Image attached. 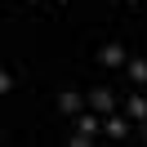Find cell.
I'll use <instances>...</instances> for the list:
<instances>
[{
    "label": "cell",
    "mask_w": 147,
    "mask_h": 147,
    "mask_svg": "<svg viewBox=\"0 0 147 147\" xmlns=\"http://www.w3.org/2000/svg\"><path fill=\"white\" fill-rule=\"evenodd\" d=\"M98 129H102V120L94 116V111H80V116H76V134L67 138V143H71V147H89Z\"/></svg>",
    "instance_id": "6da1fadb"
},
{
    "label": "cell",
    "mask_w": 147,
    "mask_h": 147,
    "mask_svg": "<svg viewBox=\"0 0 147 147\" xmlns=\"http://www.w3.org/2000/svg\"><path fill=\"white\" fill-rule=\"evenodd\" d=\"M98 63H102V67H125L129 54H125V45H120V40H107V45L98 49Z\"/></svg>",
    "instance_id": "7a4b0ae2"
},
{
    "label": "cell",
    "mask_w": 147,
    "mask_h": 147,
    "mask_svg": "<svg viewBox=\"0 0 147 147\" xmlns=\"http://www.w3.org/2000/svg\"><path fill=\"white\" fill-rule=\"evenodd\" d=\"M89 107L98 111V116H111V111H116V94L98 85V89H89Z\"/></svg>",
    "instance_id": "3957f363"
},
{
    "label": "cell",
    "mask_w": 147,
    "mask_h": 147,
    "mask_svg": "<svg viewBox=\"0 0 147 147\" xmlns=\"http://www.w3.org/2000/svg\"><path fill=\"white\" fill-rule=\"evenodd\" d=\"M54 102H58V111H67V116H80V107H85L89 98H80L76 89H63V94H58Z\"/></svg>",
    "instance_id": "277c9868"
},
{
    "label": "cell",
    "mask_w": 147,
    "mask_h": 147,
    "mask_svg": "<svg viewBox=\"0 0 147 147\" xmlns=\"http://www.w3.org/2000/svg\"><path fill=\"white\" fill-rule=\"evenodd\" d=\"M102 134H107V138H125V134H129V120H125V116H116V111H111V116L102 120Z\"/></svg>",
    "instance_id": "5b68a950"
},
{
    "label": "cell",
    "mask_w": 147,
    "mask_h": 147,
    "mask_svg": "<svg viewBox=\"0 0 147 147\" xmlns=\"http://www.w3.org/2000/svg\"><path fill=\"white\" fill-rule=\"evenodd\" d=\"M125 76L143 89V85H147V58H129V63H125Z\"/></svg>",
    "instance_id": "8992f818"
},
{
    "label": "cell",
    "mask_w": 147,
    "mask_h": 147,
    "mask_svg": "<svg viewBox=\"0 0 147 147\" xmlns=\"http://www.w3.org/2000/svg\"><path fill=\"white\" fill-rule=\"evenodd\" d=\"M125 111H129V120H147V94H129Z\"/></svg>",
    "instance_id": "52a82bcc"
},
{
    "label": "cell",
    "mask_w": 147,
    "mask_h": 147,
    "mask_svg": "<svg viewBox=\"0 0 147 147\" xmlns=\"http://www.w3.org/2000/svg\"><path fill=\"white\" fill-rule=\"evenodd\" d=\"M9 89H13V71L5 67V71H0V94H9Z\"/></svg>",
    "instance_id": "ba28073f"
},
{
    "label": "cell",
    "mask_w": 147,
    "mask_h": 147,
    "mask_svg": "<svg viewBox=\"0 0 147 147\" xmlns=\"http://www.w3.org/2000/svg\"><path fill=\"white\" fill-rule=\"evenodd\" d=\"M120 5H143V0H120Z\"/></svg>",
    "instance_id": "9c48e42d"
},
{
    "label": "cell",
    "mask_w": 147,
    "mask_h": 147,
    "mask_svg": "<svg viewBox=\"0 0 147 147\" xmlns=\"http://www.w3.org/2000/svg\"><path fill=\"white\" fill-rule=\"evenodd\" d=\"M54 5H67V0H54Z\"/></svg>",
    "instance_id": "30bf717a"
},
{
    "label": "cell",
    "mask_w": 147,
    "mask_h": 147,
    "mask_svg": "<svg viewBox=\"0 0 147 147\" xmlns=\"http://www.w3.org/2000/svg\"><path fill=\"white\" fill-rule=\"evenodd\" d=\"M31 5H40V0H31Z\"/></svg>",
    "instance_id": "8fae6325"
}]
</instances>
